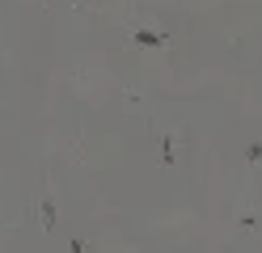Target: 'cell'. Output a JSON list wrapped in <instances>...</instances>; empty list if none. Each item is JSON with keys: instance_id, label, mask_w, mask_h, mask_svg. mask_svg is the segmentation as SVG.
I'll return each mask as SVG.
<instances>
[{"instance_id": "6da1fadb", "label": "cell", "mask_w": 262, "mask_h": 253, "mask_svg": "<svg viewBox=\"0 0 262 253\" xmlns=\"http://www.w3.org/2000/svg\"><path fill=\"white\" fill-rule=\"evenodd\" d=\"M136 38H140V47H165V34H152V30H140Z\"/></svg>"}]
</instances>
